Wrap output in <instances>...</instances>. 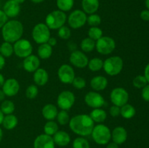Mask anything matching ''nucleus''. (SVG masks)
<instances>
[{"label":"nucleus","instance_id":"obj_1","mask_svg":"<svg viewBox=\"0 0 149 148\" xmlns=\"http://www.w3.org/2000/svg\"><path fill=\"white\" fill-rule=\"evenodd\" d=\"M68 124L70 129L74 133L84 137L91 135L95 122L89 115L79 114L71 118Z\"/></svg>","mask_w":149,"mask_h":148},{"label":"nucleus","instance_id":"obj_2","mask_svg":"<svg viewBox=\"0 0 149 148\" xmlns=\"http://www.w3.org/2000/svg\"><path fill=\"white\" fill-rule=\"evenodd\" d=\"M23 25L17 20H8L1 28V36L4 41L15 43L22 38L23 34Z\"/></svg>","mask_w":149,"mask_h":148},{"label":"nucleus","instance_id":"obj_3","mask_svg":"<svg viewBox=\"0 0 149 148\" xmlns=\"http://www.w3.org/2000/svg\"><path fill=\"white\" fill-rule=\"evenodd\" d=\"M91 135L93 141L99 145H107L111 139V131L110 129L103 123H98L95 126Z\"/></svg>","mask_w":149,"mask_h":148},{"label":"nucleus","instance_id":"obj_4","mask_svg":"<svg viewBox=\"0 0 149 148\" xmlns=\"http://www.w3.org/2000/svg\"><path fill=\"white\" fill-rule=\"evenodd\" d=\"M67 20V15L61 10H54L47 15L45 24L50 30H57L64 26Z\"/></svg>","mask_w":149,"mask_h":148},{"label":"nucleus","instance_id":"obj_5","mask_svg":"<svg viewBox=\"0 0 149 148\" xmlns=\"http://www.w3.org/2000/svg\"><path fill=\"white\" fill-rule=\"evenodd\" d=\"M123 59L119 56H113L103 61V70L110 76H115L123 69Z\"/></svg>","mask_w":149,"mask_h":148},{"label":"nucleus","instance_id":"obj_6","mask_svg":"<svg viewBox=\"0 0 149 148\" xmlns=\"http://www.w3.org/2000/svg\"><path fill=\"white\" fill-rule=\"evenodd\" d=\"M31 36L33 41L38 44L47 43L51 37L50 29L45 23H38L33 27Z\"/></svg>","mask_w":149,"mask_h":148},{"label":"nucleus","instance_id":"obj_7","mask_svg":"<svg viewBox=\"0 0 149 148\" xmlns=\"http://www.w3.org/2000/svg\"><path fill=\"white\" fill-rule=\"evenodd\" d=\"M116 48V42L110 36H102L95 41V49L98 53L103 55L111 54Z\"/></svg>","mask_w":149,"mask_h":148},{"label":"nucleus","instance_id":"obj_8","mask_svg":"<svg viewBox=\"0 0 149 148\" xmlns=\"http://www.w3.org/2000/svg\"><path fill=\"white\" fill-rule=\"evenodd\" d=\"M15 55L20 58H26V57L32 55L33 46L29 40L20 39L15 41L13 44Z\"/></svg>","mask_w":149,"mask_h":148},{"label":"nucleus","instance_id":"obj_9","mask_svg":"<svg viewBox=\"0 0 149 148\" xmlns=\"http://www.w3.org/2000/svg\"><path fill=\"white\" fill-rule=\"evenodd\" d=\"M87 14L83 10H75L70 13L67 18L68 26L73 29H79L87 23Z\"/></svg>","mask_w":149,"mask_h":148},{"label":"nucleus","instance_id":"obj_10","mask_svg":"<svg viewBox=\"0 0 149 148\" xmlns=\"http://www.w3.org/2000/svg\"><path fill=\"white\" fill-rule=\"evenodd\" d=\"M75 95L71 91L65 90L61 92L57 98V104L61 110H69L75 103Z\"/></svg>","mask_w":149,"mask_h":148},{"label":"nucleus","instance_id":"obj_11","mask_svg":"<svg viewBox=\"0 0 149 148\" xmlns=\"http://www.w3.org/2000/svg\"><path fill=\"white\" fill-rule=\"evenodd\" d=\"M110 99L113 105L122 106L125 105L129 100V94L125 89L122 87H116L112 89L110 94Z\"/></svg>","mask_w":149,"mask_h":148},{"label":"nucleus","instance_id":"obj_12","mask_svg":"<svg viewBox=\"0 0 149 148\" xmlns=\"http://www.w3.org/2000/svg\"><path fill=\"white\" fill-rule=\"evenodd\" d=\"M58 76L60 81L63 84H72L75 78V71L68 64H63L58 68Z\"/></svg>","mask_w":149,"mask_h":148},{"label":"nucleus","instance_id":"obj_13","mask_svg":"<svg viewBox=\"0 0 149 148\" xmlns=\"http://www.w3.org/2000/svg\"><path fill=\"white\" fill-rule=\"evenodd\" d=\"M84 100L86 104L93 109L101 108L105 104L103 97L97 91H89L84 96Z\"/></svg>","mask_w":149,"mask_h":148},{"label":"nucleus","instance_id":"obj_14","mask_svg":"<svg viewBox=\"0 0 149 148\" xmlns=\"http://www.w3.org/2000/svg\"><path fill=\"white\" fill-rule=\"evenodd\" d=\"M69 61L72 65L78 68H84L88 65L89 59L87 55L82 51L75 50L71 52Z\"/></svg>","mask_w":149,"mask_h":148},{"label":"nucleus","instance_id":"obj_15","mask_svg":"<svg viewBox=\"0 0 149 148\" xmlns=\"http://www.w3.org/2000/svg\"><path fill=\"white\" fill-rule=\"evenodd\" d=\"M1 90L7 97H14L20 90V84L19 82L14 78H10L5 80Z\"/></svg>","mask_w":149,"mask_h":148},{"label":"nucleus","instance_id":"obj_16","mask_svg":"<svg viewBox=\"0 0 149 148\" xmlns=\"http://www.w3.org/2000/svg\"><path fill=\"white\" fill-rule=\"evenodd\" d=\"M55 144L52 136L45 133L39 135L33 142V148H55Z\"/></svg>","mask_w":149,"mask_h":148},{"label":"nucleus","instance_id":"obj_17","mask_svg":"<svg viewBox=\"0 0 149 148\" xmlns=\"http://www.w3.org/2000/svg\"><path fill=\"white\" fill-rule=\"evenodd\" d=\"M23 67L27 72L33 73L40 67V59L36 55H29L23 59Z\"/></svg>","mask_w":149,"mask_h":148},{"label":"nucleus","instance_id":"obj_18","mask_svg":"<svg viewBox=\"0 0 149 148\" xmlns=\"http://www.w3.org/2000/svg\"><path fill=\"white\" fill-rule=\"evenodd\" d=\"M3 11L7 17L14 18L20 12V4L14 0H7L3 7Z\"/></svg>","mask_w":149,"mask_h":148},{"label":"nucleus","instance_id":"obj_19","mask_svg":"<svg viewBox=\"0 0 149 148\" xmlns=\"http://www.w3.org/2000/svg\"><path fill=\"white\" fill-rule=\"evenodd\" d=\"M127 139V131L122 126H117L111 131V139L117 145H122Z\"/></svg>","mask_w":149,"mask_h":148},{"label":"nucleus","instance_id":"obj_20","mask_svg":"<svg viewBox=\"0 0 149 148\" xmlns=\"http://www.w3.org/2000/svg\"><path fill=\"white\" fill-rule=\"evenodd\" d=\"M33 81L36 86H45L49 80V74L47 71L44 68H38L36 71L33 72Z\"/></svg>","mask_w":149,"mask_h":148},{"label":"nucleus","instance_id":"obj_21","mask_svg":"<svg viewBox=\"0 0 149 148\" xmlns=\"http://www.w3.org/2000/svg\"><path fill=\"white\" fill-rule=\"evenodd\" d=\"M108 84V79L103 75H97L90 80V86L95 91L104 90L107 87Z\"/></svg>","mask_w":149,"mask_h":148},{"label":"nucleus","instance_id":"obj_22","mask_svg":"<svg viewBox=\"0 0 149 148\" xmlns=\"http://www.w3.org/2000/svg\"><path fill=\"white\" fill-rule=\"evenodd\" d=\"M55 145L60 147H65L71 142V136L65 131L58 130L55 134L52 136Z\"/></svg>","mask_w":149,"mask_h":148},{"label":"nucleus","instance_id":"obj_23","mask_svg":"<svg viewBox=\"0 0 149 148\" xmlns=\"http://www.w3.org/2000/svg\"><path fill=\"white\" fill-rule=\"evenodd\" d=\"M100 2L99 0H82L81 7L82 10L86 14H94L98 10Z\"/></svg>","mask_w":149,"mask_h":148},{"label":"nucleus","instance_id":"obj_24","mask_svg":"<svg viewBox=\"0 0 149 148\" xmlns=\"http://www.w3.org/2000/svg\"><path fill=\"white\" fill-rule=\"evenodd\" d=\"M58 110L56 106L52 104H47L42 110V114L44 118L47 120H54L57 117Z\"/></svg>","mask_w":149,"mask_h":148},{"label":"nucleus","instance_id":"obj_25","mask_svg":"<svg viewBox=\"0 0 149 148\" xmlns=\"http://www.w3.org/2000/svg\"><path fill=\"white\" fill-rule=\"evenodd\" d=\"M89 115L90 116V118L93 119L95 123H102L106 120V118H107V113L103 109L95 108L93 109L90 112Z\"/></svg>","mask_w":149,"mask_h":148},{"label":"nucleus","instance_id":"obj_26","mask_svg":"<svg viewBox=\"0 0 149 148\" xmlns=\"http://www.w3.org/2000/svg\"><path fill=\"white\" fill-rule=\"evenodd\" d=\"M52 47L47 43L39 44L37 49V55L39 59H47L52 56Z\"/></svg>","mask_w":149,"mask_h":148},{"label":"nucleus","instance_id":"obj_27","mask_svg":"<svg viewBox=\"0 0 149 148\" xmlns=\"http://www.w3.org/2000/svg\"><path fill=\"white\" fill-rule=\"evenodd\" d=\"M17 123H18L17 118L15 115L10 114L4 115L1 124L4 126V129H6L7 130H12L17 126Z\"/></svg>","mask_w":149,"mask_h":148},{"label":"nucleus","instance_id":"obj_28","mask_svg":"<svg viewBox=\"0 0 149 148\" xmlns=\"http://www.w3.org/2000/svg\"><path fill=\"white\" fill-rule=\"evenodd\" d=\"M80 48L83 52H91L95 49V41L93 40L90 38H84L80 44Z\"/></svg>","mask_w":149,"mask_h":148},{"label":"nucleus","instance_id":"obj_29","mask_svg":"<svg viewBox=\"0 0 149 148\" xmlns=\"http://www.w3.org/2000/svg\"><path fill=\"white\" fill-rule=\"evenodd\" d=\"M135 113H136V111H135V107L128 103L120 107V115L124 118H132L135 116Z\"/></svg>","mask_w":149,"mask_h":148},{"label":"nucleus","instance_id":"obj_30","mask_svg":"<svg viewBox=\"0 0 149 148\" xmlns=\"http://www.w3.org/2000/svg\"><path fill=\"white\" fill-rule=\"evenodd\" d=\"M58 131V125L55 120H48L44 126L45 134L52 136Z\"/></svg>","mask_w":149,"mask_h":148},{"label":"nucleus","instance_id":"obj_31","mask_svg":"<svg viewBox=\"0 0 149 148\" xmlns=\"http://www.w3.org/2000/svg\"><path fill=\"white\" fill-rule=\"evenodd\" d=\"M89 69L93 72H97V71H100L103 67V61L100 58L94 57L92 58L88 62Z\"/></svg>","mask_w":149,"mask_h":148},{"label":"nucleus","instance_id":"obj_32","mask_svg":"<svg viewBox=\"0 0 149 148\" xmlns=\"http://www.w3.org/2000/svg\"><path fill=\"white\" fill-rule=\"evenodd\" d=\"M14 53L13 45L10 42L4 41L0 46V54L4 57H10Z\"/></svg>","mask_w":149,"mask_h":148},{"label":"nucleus","instance_id":"obj_33","mask_svg":"<svg viewBox=\"0 0 149 148\" xmlns=\"http://www.w3.org/2000/svg\"><path fill=\"white\" fill-rule=\"evenodd\" d=\"M56 4L58 10L65 12L70 11L73 8L74 0H57Z\"/></svg>","mask_w":149,"mask_h":148},{"label":"nucleus","instance_id":"obj_34","mask_svg":"<svg viewBox=\"0 0 149 148\" xmlns=\"http://www.w3.org/2000/svg\"><path fill=\"white\" fill-rule=\"evenodd\" d=\"M0 109L4 115H10L13 114V112L15 111V106L14 102L11 100H4L1 102Z\"/></svg>","mask_w":149,"mask_h":148},{"label":"nucleus","instance_id":"obj_35","mask_svg":"<svg viewBox=\"0 0 149 148\" xmlns=\"http://www.w3.org/2000/svg\"><path fill=\"white\" fill-rule=\"evenodd\" d=\"M73 148H90L88 140L83 136L76 138L72 144Z\"/></svg>","mask_w":149,"mask_h":148},{"label":"nucleus","instance_id":"obj_36","mask_svg":"<svg viewBox=\"0 0 149 148\" xmlns=\"http://www.w3.org/2000/svg\"><path fill=\"white\" fill-rule=\"evenodd\" d=\"M57 121L61 126H64L69 123L70 121V117L68 115L67 110H61V111L58 112V115H57Z\"/></svg>","mask_w":149,"mask_h":148},{"label":"nucleus","instance_id":"obj_37","mask_svg":"<svg viewBox=\"0 0 149 148\" xmlns=\"http://www.w3.org/2000/svg\"><path fill=\"white\" fill-rule=\"evenodd\" d=\"M88 36L89 38L96 41L103 36V30L100 28H98V26L91 27L88 30Z\"/></svg>","mask_w":149,"mask_h":148},{"label":"nucleus","instance_id":"obj_38","mask_svg":"<svg viewBox=\"0 0 149 148\" xmlns=\"http://www.w3.org/2000/svg\"><path fill=\"white\" fill-rule=\"evenodd\" d=\"M39 94V89L35 84H31L26 90V97L29 100H33Z\"/></svg>","mask_w":149,"mask_h":148},{"label":"nucleus","instance_id":"obj_39","mask_svg":"<svg viewBox=\"0 0 149 148\" xmlns=\"http://www.w3.org/2000/svg\"><path fill=\"white\" fill-rule=\"evenodd\" d=\"M87 23L91 27H96L101 23V17L99 15L95 14V13L89 15L87 18Z\"/></svg>","mask_w":149,"mask_h":148},{"label":"nucleus","instance_id":"obj_40","mask_svg":"<svg viewBox=\"0 0 149 148\" xmlns=\"http://www.w3.org/2000/svg\"><path fill=\"white\" fill-rule=\"evenodd\" d=\"M132 84L135 88L143 89L148 84V81L144 75H138L133 79Z\"/></svg>","mask_w":149,"mask_h":148},{"label":"nucleus","instance_id":"obj_41","mask_svg":"<svg viewBox=\"0 0 149 148\" xmlns=\"http://www.w3.org/2000/svg\"><path fill=\"white\" fill-rule=\"evenodd\" d=\"M58 30V35L61 39H64V40H67V39H70L71 36V29L68 26H63L62 27H61Z\"/></svg>","mask_w":149,"mask_h":148},{"label":"nucleus","instance_id":"obj_42","mask_svg":"<svg viewBox=\"0 0 149 148\" xmlns=\"http://www.w3.org/2000/svg\"><path fill=\"white\" fill-rule=\"evenodd\" d=\"M71 84L77 89H82L86 86V80L82 77H75Z\"/></svg>","mask_w":149,"mask_h":148},{"label":"nucleus","instance_id":"obj_43","mask_svg":"<svg viewBox=\"0 0 149 148\" xmlns=\"http://www.w3.org/2000/svg\"><path fill=\"white\" fill-rule=\"evenodd\" d=\"M109 113L112 117H118L119 115H120V107L113 104L109 109Z\"/></svg>","mask_w":149,"mask_h":148},{"label":"nucleus","instance_id":"obj_44","mask_svg":"<svg viewBox=\"0 0 149 148\" xmlns=\"http://www.w3.org/2000/svg\"><path fill=\"white\" fill-rule=\"evenodd\" d=\"M141 95L145 101L149 102V84H147L146 86L143 88Z\"/></svg>","mask_w":149,"mask_h":148},{"label":"nucleus","instance_id":"obj_45","mask_svg":"<svg viewBox=\"0 0 149 148\" xmlns=\"http://www.w3.org/2000/svg\"><path fill=\"white\" fill-rule=\"evenodd\" d=\"M7 21H8V17H7V16L6 15L5 13L4 12L3 10H0V29H1V28L4 26V25Z\"/></svg>","mask_w":149,"mask_h":148},{"label":"nucleus","instance_id":"obj_46","mask_svg":"<svg viewBox=\"0 0 149 148\" xmlns=\"http://www.w3.org/2000/svg\"><path fill=\"white\" fill-rule=\"evenodd\" d=\"M141 18L144 21H149V10H143L141 12Z\"/></svg>","mask_w":149,"mask_h":148},{"label":"nucleus","instance_id":"obj_47","mask_svg":"<svg viewBox=\"0 0 149 148\" xmlns=\"http://www.w3.org/2000/svg\"><path fill=\"white\" fill-rule=\"evenodd\" d=\"M57 39H55V37H50L49 39V40L47 41V43L48 44H49L51 46H55V45L57 44Z\"/></svg>","mask_w":149,"mask_h":148},{"label":"nucleus","instance_id":"obj_48","mask_svg":"<svg viewBox=\"0 0 149 148\" xmlns=\"http://www.w3.org/2000/svg\"><path fill=\"white\" fill-rule=\"evenodd\" d=\"M5 63H6V61H5V57H3L2 55L0 54V71L4 68V67L5 66Z\"/></svg>","mask_w":149,"mask_h":148},{"label":"nucleus","instance_id":"obj_49","mask_svg":"<svg viewBox=\"0 0 149 148\" xmlns=\"http://www.w3.org/2000/svg\"><path fill=\"white\" fill-rule=\"evenodd\" d=\"M144 76L146 78L148 83H149V63L146 66L145 71H144Z\"/></svg>","mask_w":149,"mask_h":148},{"label":"nucleus","instance_id":"obj_50","mask_svg":"<svg viewBox=\"0 0 149 148\" xmlns=\"http://www.w3.org/2000/svg\"><path fill=\"white\" fill-rule=\"evenodd\" d=\"M106 148H119V145L116 144L115 142H109L106 145Z\"/></svg>","mask_w":149,"mask_h":148},{"label":"nucleus","instance_id":"obj_51","mask_svg":"<svg viewBox=\"0 0 149 148\" xmlns=\"http://www.w3.org/2000/svg\"><path fill=\"white\" fill-rule=\"evenodd\" d=\"M4 81H5V79H4V75H3L1 73H0V88H1V87H2Z\"/></svg>","mask_w":149,"mask_h":148},{"label":"nucleus","instance_id":"obj_52","mask_svg":"<svg viewBox=\"0 0 149 148\" xmlns=\"http://www.w3.org/2000/svg\"><path fill=\"white\" fill-rule=\"evenodd\" d=\"M5 97H6V95L4 94V93L3 92L2 90H0V102L4 101Z\"/></svg>","mask_w":149,"mask_h":148},{"label":"nucleus","instance_id":"obj_53","mask_svg":"<svg viewBox=\"0 0 149 148\" xmlns=\"http://www.w3.org/2000/svg\"><path fill=\"white\" fill-rule=\"evenodd\" d=\"M4 113H2V111L1 110V109H0V125L2 123V121H3V119H4Z\"/></svg>","mask_w":149,"mask_h":148},{"label":"nucleus","instance_id":"obj_54","mask_svg":"<svg viewBox=\"0 0 149 148\" xmlns=\"http://www.w3.org/2000/svg\"><path fill=\"white\" fill-rule=\"evenodd\" d=\"M33 3H35V4H39V3L43 2L45 0H31Z\"/></svg>","mask_w":149,"mask_h":148},{"label":"nucleus","instance_id":"obj_55","mask_svg":"<svg viewBox=\"0 0 149 148\" xmlns=\"http://www.w3.org/2000/svg\"><path fill=\"white\" fill-rule=\"evenodd\" d=\"M2 138H3V131L1 129V128L0 127V142H1L2 140Z\"/></svg>","mask_w":149,"mask_h":148},{"label":"nucleus","instance_id":"obj_56","mask_svg":"<svg viewBox=\"0 0 149 148\" xmlns=\"http://www.w3.org/2000/svg\"><path fill=\"white\" fill-rule=\"evenodd\" d=\"M145 5H146V7L147 10H149V0H146Z\"/></svg>","mask_w":149,"mask_h":148},{"label":"nucleus","instance_id":"obj_57","mask_svg":"<svg viewBox=\"0 0 149 148\" xmlns=\"http://www.w3.org/2000/svg\"><path fill=\"white\" fill-rule=\"evenodd\" d=\"M14 1H16L17 3H18L19 4H23L26 0H14Z\"/></svg>","mask_w":149,"mask_h":148}]
</instances>
